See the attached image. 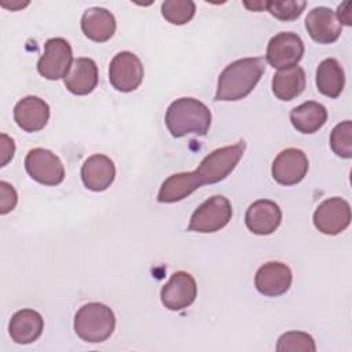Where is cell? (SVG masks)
Instances as JSON below:
<instances>
[{"instance_id":"cell-1","label":"cell","mask_w":352,"mask_h":352,"mask_svg":"<svg viewBox=\"0 0 352 352\" xmlns=\"http://www.w3.org/2000/svg\"><path fill=\"white\" fill-rule=\"evenodd\" d=\"M265 72L261 56L242 58L231 62L219 76L214 100L234 102L246 98Z\"/></svg>"},{"instance_id":"cell-2","label":"cell","mask_w":352,"mask_h":352,"mask_svg":"<svg viewBox=\"0 0 352 352\" xmlns=\"http://www.w3.org/2000/svg\"><path fill=\"white\" fill-rule=\"evenodd\" d=\"M210 122V110L205 103L194 98L173 100L165 113V125L173 138H183L190 133L205 136Z\"/></svg>"},{"instance_id":"cell-3","label":"cell","mask_w":352,"mask_h":352,"mask_svg":"<svg viewBox=\"0 0 352 352\" xmlns=\"http://www.w3.org/2000/svg\"><path fill=\"white\" fill-rule=\"evenodd\" d=\"M116 329V315L102 302L84 304L74 316V331L85 342L106 341Z\"/></svg>"},{"instance_id":"cell-4","label":"cell","mask_w":352,"mask_h":352,"mask_svg":"<svg viewBox=\"0 0 352 352\" xmlns=\"http://www.w3.org/2000/svg\"><path fill=\"white\" fill-rule=\"evenodd\" d=\"M246 148L245 140L224 146L208 154L194 170L201 184H213L224 180L238 165Z\"/></svg>"},{"instance_id":"cell-5","label":"cell","mask_w":352,"mask_h":352,"mask_svg":"<svg viewBox=\"0 0 352 352\" xmlns=\"http://www.w3.org/2000/svg\"><path fill=\"white\" fill-rule=\"evenodd\" d=\"M232 217V206L224 195H213L202 202L191 214L188 231L209 234L224 228Z\"/></svg>"},{"instance_id":"cell-6","label":"cell","mask_w":352,"mask_h":352,"mask_svg":"<svg viewBox=\"0 0 352 352\" xmlns=\"http://www.w3.org/2000/svg\"><path fill=\"white\" fill-rule=\"evenodd\" d=\"M25 169L40 184L56 186L65 179V166L60 158L47 148H32L25 157Z\"/></svg>"},{"instance_id":"cell-7","label":"cell","mask_w":352,"mask_h":352,"mask_svg":"<svg viewBox=\"0 0 352 352\" xmlns=\"http://www.w3.org/2000/svg\"><path fill=\"white\" fill-rule=\"evenodd\" d=\"M73 63V51L70 43L62 37L48 38L44 44V52L37 62V72L47 80L65 78Z\"/></svg>"},{"instance_id":"cell-8","label":"cell","mask_w":352,"mask_h":352,"mask_svg":"<svg viewBox=\"0 0 352 352\" xmlns=\"http://www.w3.org/2000/svg\"><path fill=\"white\" fill-rule=\"evenodd\" d=\"M144 69L140 59L129 52L122 51L114 55L109 66V81L120 92H132L143 81Z\"/></svg>"},{"instance_id":"cell-9","label":"cell","mask_w":352,"mask_h":352,"mask_svg":"<svg viewBox=\"0 0 352 352\" xmlns=\"http://www.w3.org/2000/svg\"><path fill=\"white\" fill-rule=\"evenodd\" d=\"M304 55V43L293 32H280L275 34L267 45L265 60L274 69L296 66Z\"/></svg>"},{"instance_id":"cell-10","label":"cell","mask_w":352,"mask_h":352,"mask_svg":"<svg viewBox=\"0 0 352 352\" xmlns=\"http://www.w3.org/2000/svg\"><path fill=\"white\" fill-rule=\"evenodd\" d=\"M351 223V206L340 197L324 199L314 213L315 227L326 235H337Z\"/></svg>"},{"instance_id":"cell-11","label":"cell","mask_w":352,"mask_h":352,"mask_svg":"<svg viewBox=\"0 0 352 352\" xmlns=\"http://www.w3.org/2000/svg\"><path fill=\"white\" fill-rule=\"evenodd\" d=\"M308 158L300 148L282 150L274 160L271 173L276 183L282 186H294L300 183L308 172Z\"/></svg>"},{"instance_id":"cell-12","label":"cell","mask_w":352,"mask_h":352,"mask_svg":"<svg viewBox=\"0 0 352 352\" xmlns=\"http://www.w3.org/2000/svg\"><path fill=\"white\" fill-rule=\"evenodd\" d=\"M161 302L169 311H182L190 307L197 297V282L186 271L175 272L161 289Z\"/></svg>"},{"instance_id":"cell-13","label":"cell","mask_w":352,"mask_h":352,"mask_svg":"<svg viewBox=\"0 0 352 352\" xmlns=\"http://www.w3.org/2000/svg\"><path fill=\"white\" fill-rule=\"evenodd\" d=\"M292 280L293 275L286 264L280 261H268L257 270L254 286L258 293L267 297H278L290 289Z\"/></svg>"},{"instance_id":"cell-14","label":"cell","mask_w":352,"mask_h":352,"mask_svg":"<svg viewBox=\"0 0 352 352\" xmlns=\"http://www.w3.org/2000/svg\"><path fill=\"white\" fill-rule=\"evenodd\" d=\"M305 29L314 41L331 44L341 36L342 25L331 8L315 7L305 18Z\"/></svg>"},{"instance_id":"cell-15","label":"cell","mask_w":352,"mask_h":352,"mask_svg":"<svg viewBox=\"0 0 352 352\" xmlns=\"http://www.w3.org/2000/svg\"><path fill=\"white\" fill-rule=\"evenodd\" d=\"M282 221V210L274 201L257 199L246 210L245 224L256 235L272 234Z\"/></svg>"},{"instance_id":"cell-16","label":"cell","mask_w":352,"mask_h":352,"mask_svg":"<svg viewBox=\"0 0 352 352\" xmlns=\"http://www.w3.org/2000/svg\"><path fill=\"white\" fill-rule=\"evenodd\" d=\"M14 120L25 132L41 131L50 120V106L38 96H25L14 107Z\"/></svg>"},{"instance_id":"cell-17","label":"cell","mask_w":352,"mask_h":352,"mask_svg":"<svg viewBox=\"0 0 352 352\" xmlns=\"http://www.w3.org/2000/svg\"><path fill=\"white\" fill-rule=\"evenodd\" d=\"M116 177L114 162L104 154H94L88 157L81 166V180L91 191L107 190Z\"/></svg>"},{"instance_id":"cell-18","label":"cell","mask_w":352,"mask_h":352,"mask_svg":"<svg viewBox=\"0 0 352 352\" xmlns=\"http://www.w3.org/2000/svg\"><path fill=\"white\" fill-rule=\"evenodd\" d=\"M98 80V66L95 60L91 58H77L73 60L63 82L72 94L84 96L96 88Z\"/></svg>"},{"instance_id":"cell-19","label":"cell","mask_w":352,"mask_h":352,"mask_svg":"<svg viewBox=\"0 0 352 352\" xmlns=\"http://www.w3.org/2000/svg\"><path fill=\"white\" fill-rule=\"evenodd\" d=\"M44 330V319L34 309L16 311L8 323V333L15 344L26 345L34 342Z\"/></svg>"},{"instance_id":"cell-20","label":"cell","mask_w":352,"mask_h":352,"mask_svg":"<svg viewBox=\"0 0 352 352\" xmlns=\"http://www.w3.org/2000/svg\"><path fill=\"white\" fill-rule=\"evenodd\" d=\"M117 23L114 15L102 7H92L84 11L81 16V30L87 38L104 43L110 40L116 32Z\"/></svg>"},{"instance_id":"cell-21","label":"cell","mask_w":352,"mask_h":352,"mask_svg":"<svg viewBox=\"0 0 352 352\" xmlns=\"http://www.w3.org/2000/svg\"><path fill=\"white\" fill-rule=\"evenodd\" d=\"M305 72L300 66L279 69L272 77V92L279 100H293L305 89Z\"/></svg>"},{"instance_id":"cell-22","label":"cell","mask_w":352,"mask_h":352,"mask_svg":"<svg viewBox=\"0 0 352 352\" xmlns=\"http://www.w3.org/2000/svg\"><path fill=\"white\" fill-rule=\"evenodd\" d=\"M202 184L194 172H180L169 176L160 187L157 199L161 204H173L187 198Z\"/></svg>"},{"instance_id":"cell-23","label":"cell","mask_w":352,"mask_h":352,"mask_svg":"<svg viewBox=\"0 0 352 352\" xmlns=\"http://www.w3.org/2000/svg\"><path fill=\"white\" fill-rule=\"evenodd\" d=\"M327 121V110L323 104L308 100L290 111V122L301 133H315Z\"/></svg>"},{"instance_id":"cell-24","label":"cell","mask_w":352,"mask_h":352,"mask_svg":"<svg viewBox=\"0 0 352 352\" xmlns=\"http://www.w3.org/2000/svg\"><path fill=\"white\" fill-rule=\"evenodd\" d=\"M344 85L345 74L340 62L334 58L323 59L316 69L318 91L330 99H336L341 95Z\"/></svg>"},{"instance_id":"cell-25","label":"cell","mask_w":352,"mask_h":352,"mask_svg":"<svg viewBox=\"0 0 352 352\" xmlns=\"http://www.w3.org/2000/svg\"><path fill=\"white\" fill-rule=\"evenodd\" d=\"M161 14L172 25H186L195 15V3L191 0H166L161 4Z\"/></svg>"},{"instance_id":"cell-26","label":"cell","mask_w":352,"mask_h":352,"mask_svg":"<svg viewBox=\"0 0 352 352\" xmlns=\"http://www.w3.org/2000/svg\"><path fill=\"white\" fill-rule=\"evenodd\" d=\"M330 147L341 158H352V122L349 120L337 124L330 135Z\"/></svg>"},{"instance_id":"cell-27","label":"cell","mask_w":352,"mask_h":352,"mask_svg":"<svg viewBox=\"0 0 352 352\" xmlns=\"http://www.w3.org/2000/svg\"><path fill=\"white\" fill-rule=\"evenodd\" d=\"M278 352H315L316 345L314 338L304 331H287L278 338Z\"/></svg>"},{"instance_id":"cell-28","label":"cell","mask_w":352,"mask_h":352,"mask_svg":"<svg viewBox=\"0 0 352 352\" xmlns=\"http://www.w3.org/2000/svg\"><path fill=\"white\" fill-rule=\"evenodd\" d=\"M307 7L305 1L289 0V1H265L267 11L279 21H294L297 19L304 8Z\"/></svg>"},{"instance_id":"cell-29","label":"cell","mask_w":352,"mask_h":352,"mask_svg":"<svg viewBox=\"0 0 352 352\" xmlns=\"http://www.w3.org/2000/svg\"><path fill=\"white\" fill-rule=\"evenodd\" d=\"M18 202V194L10 183L1 180L0 182V214L10 213Z\"/></svg>"},{"instance_id":"cell-30","label":"cell","mask_w":352,"mask_h":352,"mask_svg":"<svg viewBox=\"0 0 352 352\" xmlns=\"http://www.w3.org/2000/svg\"><path fill=\"white\" fill-rule=\"evenodd\" d=\"M15 154V143L14 139L6 133L0 135V166H6Z\"/></svg>"},{"instance_id":"cell-31","label":"cell","mask_w":352,"mask_h":352,"mask_svg":"<svg viewBox=\"0 0 352 352\" xmlns=\"http://www.w3.org/2000/svg\"><path fill=\"white\" fill-rule=\"evenodd\" d=\"M351 3L349 1H345L342 4L338 6V10H337V19L340 21V23L342 25H346V26H351L352 25V21H351Z\"/></svg>"},{"instance_id":"cell-32","label":"cell","mask_w":352,"mask_h":352,"mask_svg":"<svg viewBox=\"0 0 352 352\" xmlns=\"http://www.w3.org/2000/svg\"><path fill=\"white\" fill-rule=\"evenodd\" d=\"M243 6L252 11H261L265 8V1H254V3H249V1H245Z\"/></svg>"},{"instance_id":"cell-33","label":"cell","mask_w":352,"mask_h":352,"mask_svg":"<svg viewBox=\"0 0 352 352\" xmlns=\"http://www.w3.org/2000/svg\"><path fill=\"white\" fill-rule=\"evenodd\" d=\"M29 3L26 1V3H21V1H14V3H11V4H7V3H1V7H4V8H8V10H11V11H15V10H19V8H23V7H26Z\"/></svg>"}]
</instances>
